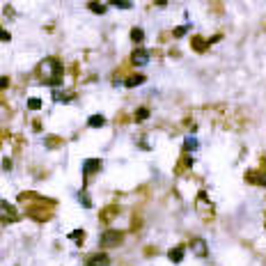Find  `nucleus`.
<instances>
[{
	"label": "nucleus",
	"instance_id": "obj_1",
	"mask_svg": "<svg viewBox=\"0 0 266 266\" xmlns=\"http://www.w3.org/2000/svg\"><path fill=\"white\" fill-rule=\"evenodd\" d=\"M39 73H41L44 85L58 87L60 83H62V62H60L58 58H46L44 62L39 64Z\"/></svg>",
	"mask_w": 266,
	"mask_h": 266
},
{
	"label": "nucleus",
	"instance_id": "obj_2",
	"mask_svg": "<svg viewBox=\"0 0 266 266\" xmlns=\"http://www.w3.org/2000/svg\"><path fill=\"white\" fill-rule=\"evenodd\" d=\"M195 209H197V214L202 216V218H214V204L209 202V197H206V193H200L197 195V200H195Z\"/></svg>",
	"mask_w": 266,
	"mask_h": 266
},
{
	"label": "nucleus",
	"instance_id": "obj_3",
	"mask_svg": "<svg viewBox=\"0 0 266 266\" xmlns=\"http://www.w3.org/2000/svg\"><path fill=\"white\" fill-rule=\"evenodd\" d=\"M124 241V232L119 229H108V232L101 236V248H113V246H119Z\"/></svg>",
	"mask_w": 266,
	"mask_h": 266
},
{
	"label": "nucleus",
	"instance_id": "obj_4",
	"mask_svg": "<svg viewBox=\"0 0 266 266\" xmlns=\"http://www.w3.org/2000/svg\"><path fill=\"white\" fill-rule=\"evenodd\" d=\"M18 218H21V216H18V211L14 209L12 204H7L3 197H0V220H3V223H16Z\"/></svg>",
	"mask_w": 266,
	"mask_h": 266
},
{
	"label": "nucleus",
	"instance_id": "obj_5",
	"mask_svg": "<svg viewBox=\"0 0 266 266\" xmlns=\"http://www.w3.org/2000/svg\"><path fill=\"white\" fill-rule=\"evenodd\" d=\"M101 165H103V163H101L99 158H87L85 163H83V177H85V179H90L94 172H99V170H101Z\"/></svg>",
	"mask_w": 266,
	"mask_h": 266
},
{
	"label": "nucleus",
	"instance_id": "obj_6",
	"mask_svg": "<svg viewBox=\"0 0 266 266\" xmlns=\"http://www.w3.org/2000/svg\"><path fill=\"white\" fill-rule=\"evenodd\" d=\"M131 62L136 64V67H145V64L149 62V50H147V48H138V50H133Z\"/></svg>",
	"mask_w": 266,
	"mask_h": 266
},
{
	"label": "nucleus",
	"instance_id": "obj_7",
	"mask_svg": "<svg viewBox=\"0 0 266 266\" xmlns=\"http://www.w3.org/2000/svg\"><path fill=\"white\" fill-rule=\"evenodd\" d=\"M191 250L195 252L197 257H206V255H209V248H206L204 238H193V241H191Z\"/></svg>",
	"mask_w": 266,
	"mask_h": 266
},
{
	"label": "nucleus",
	"instance_id": "obj_8",
	"mask_svg": "<svg viewBox=\"0 0 266 266\" xmlns=\"http://www.w3.org/2000/svg\"><path fill=\"white\" fill-rule=\"evenodd\" d=\"M209 44H211V41L202 39V37H193V48H195L197 53H204V50H209Z\"/></svg>",
	"mask_w": 266,
	"mask_h": 266
},
{
	"label": "nucleus",
	"instance_id": "obj_9",
	"mask_svg": "<svg viewBox=\"0 0 266 266\" xmlns=\"http://www.w3.org/2000/svg\"><path fill=\"white\" fill-rule=\"evenodd\" d=\"M108 255H103V252H101V255H94L92 257V259H87V264L85 266H105L108 264Z\"/></svg>",
	"mask_w": 266,
	"mask_h": 266
},
{
	"label": "nucleus",
	"instance_id": "obj_10",
	"mask_svg": "<svg viewBox=\"0 0 266 266\" xmlns=\"http://www.w3.org/2000/svg\"><path fill=\"white\" fill-rule=\"evenodd\" d=\"M115 214H119L117 206H108V209L101 211V220H103V223H108V220H113V218H115Z\"/></svg>",
	"mask_w": 266,
	"mask_h": 266
},
{
	"label": "nucleus",
	"instance_id": "obj_11",
	"mask_svg": "<svg viewBox=\"0 0 266 266\" xmlns=\"http://www.w3.org/2000/svg\"><path fill=\"white\" fill-rule=\"evenodd\" d=\"M183 259V248L181 246H177V248H172L170 250V261H174V264H179V261Z\"/></svg>",
	"mask_w": 266,
	"mask_h": 266
},
{
	"label": "nucleus",
	"instance_id": "obj_12",
	"mask_svg": "<svg viewBox=\"0 0 266 266\" xmlns=\"http://www.w3.org/2000/svg\"><path fill=\"white\" fill-rule=\"evenodd\" d=\"M87 124H90L92 128H99V126H103V124H105V117H103V115H92V117L87 119Z\"/></svg>",
	"mask_w": 266,
	"mask_h": 266
},
{
	"label": "nucleus",
	"instance_id": "obj_13",
	"mask_svg": "<svg viewBox=\"0 0 266 266\" xmlns=\"http://www.w3.org/2000/svg\"><path fill=\"white\" fill-rule=\"evenodd\" d=\"M142 83H145V76L138 73V76H128L126 81H124V85H126V87H136V85H142Z\"/></svg>",
	"mask_w": 266,
	"mask_h": 266
},
{
	"label": "nucleus",
	"instance_id": "obj_14",
	"mask_svg": "<svg viewBox=\"0 0 266 266\" xmlns=\"http://www.w3.org/2000/svg\"><path fill=\"white\" fill-rule=\"evenodd\" d=\"M87 9L94 12V14H105V5L103 3H90V5H87Z\"/></svg>",
	"mask_w": 266,
	"mask_h": 266
},
{
	"label": "nucleus",
	"instance_id": "obj_15",
	"mask_svg": "<svg viewBox=\"0 0 266 266\" xmlns=\"http://www.w3.org/2000/svg\"><path fill=\"white\" fill-rule=\"evenodd\" d=\"M183 149H186V151H195L197 149V140H195V138H186V140H183Z\"/></svg>",
	"mask_w": 266,
	"mask_h": 266
},
{
	"label": "nucleus",
	"instance_id": "obj_16",
	"mask_svg": "<svg viewBox=\"0 0 266 266\" xmlns=\"http://www.w3.org/2000/svg\"><path fill=\"white\" fill-rule=\"evenodd\" d=\"M131 39L136 41V44H140V41L145 39V32H142L140 28H133V32H131Z\"/></svg>",
	"mask_w": 266,
	"mask_h": 266
},
{
	"label": "nucleus",
	"instance_id": "obj_17",
	"mask_svg": "<svg viewBox=\"0 0 266 266\" xmlns=\"http://www.w3.org/2000/svg\"><path fill=\"white\" fill-rule=\"evenodd\" d=\"M69 238H71V241H81V243H83V238H85V232H83V229H73V232L69 234Z\"/></svg>",
	"mask_w": 266,
	"mask_h": 266
},
{
	"label": "nucleus",
	"instance_id": "obj_18",
	"mask_svg": "<svg viewBox=\"0 0 266 266\" xmlns=\"http://www.w3.org/2000/svg\"><path fill=\"white\" fill-rule=\"evenodd\" d=\"M113 5H115L117 9H131V7H133L128 0H113Z\"/></svg>",
	"mask_w": 266,
	"mask_h": 266
},
{
	"label": "nucleus",
	"instance_id": "obj_19",
	"mask_svg": "<svg viewBox=\"0 0 266 266\" xmlns=\"http://www.w3.org/2000/svg\"><path fill=\"white\" fill-rule=\"evenodd\" d=\"M147 117H149V110H147V108H140V110L136 113V119H138V122H142V119H147Z\"/></svg>",
	"mask_w": 266,
	"mask_h": 266
},
{
	"label": "nucleus",
	"instance_id": "obj_20",
	"mask_svg": "<svg viewBox=\"0 0 266 266\" xmlns=\"http://www.w3.org/2000/svg\"><path fill=\"white\" fill-rule=\"evenodd\" d=\"M28 105H30L32 110H39V108H41V99H37V96H32V99L28 101Z\"/></svg>",
	"mask_w": 266,
	"mask_h": 266
},
{
	"label": "nucleus",
	"instance_id": "obj_21",
	"mask_svg": "<svg viewBox=\"0 0 266 266\" xmlns=\"http://www.w3.org/2000/svg\"><path fill=\"white\" fill-rule=\"evenodd\" d=\"M188 32V25H181V28H177V30H174V37H183Z\"/></svg>",
	"mask_w": 266,
	"mask_h": 266
},
{
	"label": "nucleus",
	"instance_id": "obj_22",
	"mask_svg": "<svg viewBox=\"0 0 266 266\" xmlns=\"http://www.w3.org/2000/svg\"><path fill=\"white\" fill-rule=\"evenodd\" d=\"M0 41H9V32L5 28H0Z\"/></svg>",
	"mask_w": 266,
	"mask_h": 266
},
{
	"label": "nucleus",
	"instance_id": "obj_23",
	"mask_svg": "<svg viewBox=\"0 0 266 266\" xmlns=\"http://www.w3.org/2000/svg\"><path fill=\"white\" fill-rule=\"evenodd\" d=\"M7 85H9V78L7 76H0V90H5Z\"/></svg>",
	"mask_w": 266,
	"mask_h": 266
},
{
	"label": "nucleus",
	"instance_id": "obj_24",
	"mask_svg": "<svg viewBox=\"0 0 266 266\" xmlns=\"http://www.w3.org/2000/svg\"><path fill=\"white\" fill-rule=\"evenodd\" d=\"M3 168H5V170H12V161H7V158H5V163H3Z\"/></svg>",
	"mask_w": 266,
	"mask_h": 266
}]
</instances>
